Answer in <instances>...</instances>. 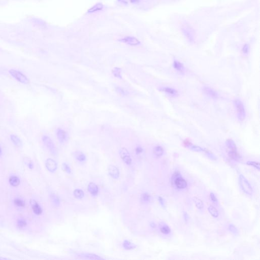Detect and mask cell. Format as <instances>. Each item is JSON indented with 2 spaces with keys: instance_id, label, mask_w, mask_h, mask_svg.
I'll list each match as a JSON object with an SVG mask.
<instances>
[{
  "instance_id": "cell-1",
  "label": "cell",
  "mask_w": 260,
  "mask_h": 260,
  "mask_svg": "<svg viewBox=\"0 0 260 260\" xmlns=\"http://www.w3.org/2000/svg\"><path fill=\"white\" fill-rule=\"evenodd\" d=\"M234 104L236 110L238 119L240 121H243L246 117V112L243 103L239 99L236 98L234 101Z\"/></svg>"
},
{
  "instance_id": "cell-2",
  "label": "cell",
  "mask_w": 260,
  "mask_h": 260,
  "mask_svg": "<svg viewBox=\"0 0 260 260\" xmlns=\"http://www.w3.org/2000/svg\"><path fill=\"white\" fill-rule=\"evenodd\" d=\"M239 183L240 186L243 192L249 195H252L253 189L247 178L242 174H240L239 177Z\"/></svg>"
},
{
  "instance_id": "cell-3",
  "label": "cell",
  "mask_w": 260,
  "mask_h": 260,
  "mask_svg": "<svg viewBox=\"0 0 260 260\" xmlns=\"http://www.w3.org/2000/svg\"><path fill=\"white\" fill-rule=\"evenodd\" d=\"M9 73L13 77L21 83L27 85L29 83V80L27 76L20 71L14 69H11L9 71Z\"/></svg>"
},
{
  "instance_id": "cell-4",
  "label": "cell",
  "mask_w": 260,
  "mask_h": 260,
  "mask_svg": "<svg viewBox=\"0 0 260 260\" xmlns=\"http://www.w3.org/2000/svg\"><path fill=\"white\" fill-rule=\"evenodd\" d=\"M42 141L43 142L44 145L48 148L49 151H50V153H51L53 155H57V149L50 137L46 135L43 136L42 137Z\"/></svg>"
},
{
  "instance_id": "cell-5",
  "label": "cell",
  "mask_w": 260,
  "mask_h": 260,
  "mask_svg": "<svg viewBox=\"0 0 260 260\" xmlns=\"http://www.w3.org/2000/svg\"><path fill=\"white\" fill-rule=\"evenodd\" d=\"M174 185L179 189H184L187 187V183L186 180L179 175L178 172H175L173 175Z\"/></svg>"
},
{
  "instance_id": "cell-6",
  "label": "cell",
  "mask_w": 260,
  "mask_h": 260,
  "mask_svg": "<svg viewBox=\"0 0 260 260\" xmlns=\"http://www.w3.org/2000/svg\"><path fill=\"white\" fill-rule=\"evenodd\" d=\"M119 155L127 165H131L132 163V159L130 156V153L126 148H121L119 151Z\"/></svg>"
},
{
  "instance_id": "cell-7",
  "label": "cell",
  "mask_w": 260,
  "mask_h": 260,
  "mask_svg": "<svg viewBox=\"0 0 260 260\" xmlns=\"http://www.w3.org/2000/svg\"><path fill=\"white\" fill-rule=\"evenodd\" d=\"M56 135L59 141L61 143H63L65 142L66 141L68 137L66 131L61 128H58L57 130Z\"/></svg>"
},
{
  "instance_id": "cell-8",
  "label": "cell",
  "mask_w": 260,
  "mask_h": 260,
  "mask_svg": "<svg viewBox=\"0 0 260 260\" xmlns=\"http://www.w3.org/2000/svg\"><path fill=\"white\" fill-rule=\"evenodd\" d=\"M30 205L31 206L33 211L35 215H41L42 213V208L38 202H37L34 199H31L30 201Z\"/></svg>"
},
{
  "instance_id": "cell-9",
  "label": "cell",
  "mask_w": 260,
  "mask_h": 260,
  "mask_svg": "<svg viewBox=\"0 0 260 260\" xmlns=\"http://www.w3.org/2000/svg\"><path fill=\"white\" fill-rule=\"evenodd\" d=\"M119 41L123 42L130 45L137 46L140 44V42L134 37H126L124 38L119 40Z\"/></svg>"
},
{
  "instance_id": "cell-10",
  "label": "cell",
  "mask_w": 260,
  "mask_h": 260,
  "mask_svg": "<svg viewBox=\"0 0 260 260\" xmlns=\"http://www.w3.org/2000/svg\"><path fill=\"white\" fill-rule=\"evenodd\" d=\"M45 166L46 168L50 172H55L57 169V165L56 162L54 160L49 158L46 161Z\"/></svg>"
},
{
  "instance_id": "cell-11",
  "label": "cell",
  "mask_w": 260,
  "mask_h": 260,
  "mask_svg": "<svg viewBox=\"0 0 260 260\" xmlns=\"http://www.w3.org/2000/svg\"><path fill=\"white\" fill-rule=\"evenodd\" d=\"M108 172L110 175L112 177V178L114 179H117L119 176V169H117V167L113 165H110L108 168Z\"/></svg>"
},
{
  "instance_id": "cell-12",
  "label": "cell",
  "mask_w": 260,
  "mask_h": 260,
  "mask_svg": "<svg viewBox=\"0 0 260 260\" xmlns=\"http://www.w3.org/2000/svg\"><path fill=\"white\" fill-rule=\"evenodd\" d=\"M203 91L206 95H207L208 96H209L212 98L217 99L219 97L217 92L210 87H205L203 89Z\"/></svg>"
},
{
  "instance_id": "cell-13",
  "label": "cell",
  "mask_w": 260,
  "mask_h": 260,
  "mask_svg": "<svg viewBox=\"0 0 260 260\" xmlns=\"http://www.w3.org/2000/svg\"><path fill=\"white\" fill-rule=\"evenodd\" d=\"M161 90L172 97H175L178 95V91L171 87H166Z\"/></svg>"
},
{
  "instance_id": "cell-14",
  "label": "cell",
  "mask_w": 260,
  "mask_h": 260,
  "mask_svg": "<svg viewBox=\"0 0 260 260\" xmlns=\"http://www.w3.org/2000/svg\"><path fill=\"white\" fill-rule=\"evenodd\" d=\"M9 182L11 186L16 187L20 185L21 180L19 177L16 176H11L9 178Z\"/></svg>"
},
{
  "instance_id": "cell-15",
  "label": "cell",
  "mask_w": 260,
  "mask_h": 260,
  "mask_svg": "<svg viewBox=\"0 0 260 260\" xmlns=\"http://www.w3.org/2000/svg\"><path fill=\"white\" fill-rule=\"evenodd\" d=\"M87 188L89 193L93 196H96L98 193V187L94 183H90L88 185Z\"/></svg>"
},
{
  "instance_id": "cell-16",
  "label": "cell",
  "mask_w": 260,
  "mask_h": 260,
  "mask_svg": "<svg viewBox=\"0 0 260 260\" xmlns=\"http://www.w3.org/2000/svg\"><path fill=\"white\" fill-rule=\"evenodd\" d=\"M228 155L231 159L236 161H239L241 159V156L238 153L237 151H229Z\"/></svg>"
},
{
  "instance_id": "cell-17",
  "label": "cell",
  "mask_w": 260,
  "mask_h": 260,
  "mask_svg": "<svg viewBox=\"0 0 260 260\" xmlns=\"http://www.w3.org/2000/svg\"><path fill=\"white\" fill-rule=\"evenodd\" d=\"M153 153L156 157H160L164 154V149L162 146H156L153 148Z\"/></svg>"
},
{
  "instance_id": "cell-18",
  "label": "cell",
  "mask_w": 260,
  "mask_h": 260,
  "mask_svg": "<svg viewBox=\"0 0 260 260\" xmlns=\"http://www.w3.org/2000/svg\"><path fill=\"white\" fill-rule=\"evenodd\" d=\"M226 146L230 151H237V146L235 142L232 139H227L226 141Z\"/></svg>"
},
{
  "instance_id": "cell-19",
  "label": "cell",
  "mask_w": 260,
  "mask_h": 260,
  "mask_svg": "<svg viewBox=\"0 0 260 260\" xmlns=\"http://www.w3.org/2000/svg\"><path fill=\"white\" fill-rule=\"evenodd\" d=\"M10 139L13 143L17 147H20L22 145V142L20 138L15 135H11L10 136Z\"/></svg>"
},
{
  "instance_id": "cell-20",
  "label": "cell",
  "mask_w": 260,
  "mask_h": 260,
  "mask_svg": "<svg viewBox=\"0 0 260 260\" xmlns=\"http://www.w3.org/2000/svg\"><path fill=\"white\" fill-rule=\"evenodd\" d=\"M14 205L19 208H23L25 206V201L19 197H17L14 200Z\"/></svg>"
},
{
  "instance_id": "cell-21",
  "label": "cell",
  "mask_w": 260,
  "mask_h": 260,
  "mask_svg": "<svg viewBox=\"0 0 260 260\" xmlns=\"http://www.w3.org/2000/svg\"><path fill=\"white\" fill-rule=\"evenodd\" d=\"M173 67L176 70H177L178 72L181 73H183L185 71V67L183 64L175 60L174 61Z\"/></svg>"
},
{
  "instance_id": "cell-22",
  "label": "cell",
  "mask_w": 260,
  "mask_h": 260,
  "mask_svg": "<svg viewBox=\"0 0 260 260\" xmlns=\"http://www.w3.org/2000/svg\"><path fill=\"white\" fill-rule=\"evenodd\" d=\"M103 8V5L101 3H98L94 5L93 7H91L88 10V13H94L95 12L98 11L102 10Z\"/></svg>"
},
{
  "instance_id": "cell-23",
  "label": "cell",
  "mask_w": 260,
  "mask_h": 260,
  "mask_svg": "<svg viewBox=\"0 0 260 260\" xmlns=\"http://www.w3.org/2000/svg\"><path fill=\"white\" fill-rule=\"evenodd\" d=\"M75 157L79 162H85L86 160V156L81 151H76L75 153Z\"/></svg>"
},
{
  "instance_id": "cell-24",
  "label": "cell",
  "mask_w": 260,
  "mask_h": 260,
  "mask_svg": "<svg viewBox=\"0 0 260 260\" xmlns=\"http://www.w3.org/2000/svg\"><path fill=\"white\" fill-rule=\"evenodd\" d=\"M112 73L114 77L119 78L120 79H122L121 69L119 68V67H115L112 70Z\"/></svg>"
},
{
  "instance_id": "cell-25",
  "label": "cell",
  "mask_w": 260,
  "mask_h": 260,
  "mask_svg": "<svg viewBox=\"0 0 260 260\" xmlns=\"http://www.w3.org/2000/svg\"><path fill=\"white\" fill-rule=\"evenodd\" d=\"M208 210L212 217H219V211H218V210H217V208L214 206H209V207L208 208Z\"/></svg>"
},
{
  "instance_id": "cell-26",
  "label": "cell",
  "mask_w": 260,
  "mask_h": 260,
  "mask_svg": "<svg viewBox=\"0 0 260 260\" xmlns=\"http://www.w3.org/2000/svg\"><path fill=\"white\" fill-rule=\"evenodd\" d=\"M123 245L124 249H127V250H131V249H135L136 247V245L134 244H133L127 240L123 241Z\"/></svg>"
},
{
  "instance_id": "cell-27",
  "label": "cell",
  "mask_w": 260,
  "mask_h": 260,
  "mask_svg": "<svg viewBox=\"0 0 260 260\" xmlns=\"http://www.w3.org/2000/svg\"><path fill=\"white\" fill-rule=\"evenodd\" d=\"M81 257H82L83 258H86V259H102V258H101L97 255H94V254H91V253H83L81 255Z\"/></svg>"
},
{
  "instance_id": "cell-28",
  "label": "cell",
  "mask_w": 260,
  "mask_h": 260,
  "mask_svg": "<svg viewBox=\"0 0 260 260\" xmlns=\"http://www.w3.org/2000/svg\"><path fill=\"white\" fill-rule=\"evenodd\" d=\"M194 201L197 207L199 209H202L204 207V203L201 199L197 197H195L194 198Z\"/></svg>"
},
{
  "instance_id": "cell-29",
  "label": "cell",
  "mask_w": 260,
  "mask_h": 260,
  "mask_svg": "<svg viewBox=\"0 0 260 260\" xmlns=\"http://www.w3.org/2000/svg\"><path fill=\"white\" fill-rule=\"evenodd\" d=\"M27 225V223L25 219H19L17 221V226L19 229L24 228Z\"/></svg>"
},
{
  "instance_id": "cell-30",
  "label": "cell",
  "mask_w": 260,
  "mask_h": 260,
  "mask_svg": "<svg viewBox=\"0 0 260 260\" xmlns=\"http://www.w3.org/2000/svg\"><path fill=\"white\" fill-rule=\"evenodd\" d=\"M151 195L148 193H143L141 196V200L144 203H147L151 201Z\"/></svg>"
},
{
  "instance_id": "cell-31",
  "label": "cell",
  "mask_w": 260,
  "mask_h": 260,
  "mask_svg": "<svg viewBox=\"0 0 260 260\" xmlns=\"http://www.w3.org/2000/svg\"><path fill=\"white\" fill-rule=\"evenodd\" d=\"M160 231L164 234H169V233H171V230L168 226L165 225L161 227Z\"/></svg>"
},
{
  "instance_id": "cell-32",
  "label": "cell",
  "mask_w": 260,
  "mask_h": 260,
  "mask_svg": "<svg viewBox=\"0 0 260 260\" xmlns=\"http://www.w3.org/2000/svg\"><path fill=\"white\" fill-rule=\"evenodd\" d=\"M74 195L77 198L81 199L84 196V193L81 189H75L74 192Z\"/></svg>"
},
{
  "instance_id": "cell-33",
  "label": "cell",
  "mask_w": 260,
  "mask_h": 260,
  "mask_svg": "<svg viewBox=\"0 0 260 260\" xmlns=\"http://www.w3.org/2000/svg\"><path fill=\"white\" fill-rule=\"evenodd\" d=\"M247 164L249 166L253 167L258 170H260V164L259 162H255V161H248L247 162Z\"/></svg>"
},
{
  "instance_id": "cell-34",
  "label": "cell",
  "mask_w": 260,
  "mask_h": 260,
  "mask_svg": "<svg viewBox=\"0 0 260 260\" xmlns=\"http://www.w3.org/2000/svg\"><path fill=\"white\" fill-rule=\"evenodd\" d=\"M24 163L27 165V167L30 169H32L34 168V164L32 161L30 160L29 158H28V157L24 158Z\"/></svg>"
},
{
  "instance_id": "cell-35",
  "label": "cell",
  "mask_w": 260,
  "mask_h": 260,
  "mask_svg": "<svg viewBox=\"0 0 260 260\" xmlns=\"http://www.w3.org/2000/svg\"><path fill=\"white\" fill-rule=\"evenodd\" d=\"M51 198L52 201H53V203L55 204V205H59V203H60V202H59V198H58V197H57L56 195H55V194L51 195Z\"/></svg>"
},
{
  "instance_id": "cell-36",
  "label": "cell",
  "mask_w": 260,
  "mask_h": 260,
  "mask_svg": "<svg viewBox=\"0 0 260 260\" xmlns=\"http://www.w3.org/2000/svg\"><path fill=\"white\" fill-rule=\"evenodd\" d=\"M229 230L231 232H232L233 234L236 235L238 233V230L237 228L235 227V226H234L232 224H230L228 227Z\"/></svg>"
},
{
  "instance_id": "cell-37",
  "label": "cell",
  "mask_w": 260,
  "mask_h": 260,
  "mask_svg": "<svg viewBox=\"0 0 260 260\" xmlns=\"http://www.w3.org/2000/svg\"><path fill=\"white\" fill-rule=\"evenodd\" d=\"M62 169L64 171L66 172L67 173L70 174L71 173V170L70 167H69L68 165L66 164V163H63L62 165Z\"/></svg>"
},
{
  "instance_id": "cell-38",
  "label": "cell",
  "mask_w": 260,
  "mask_h": 260,
  "mask_svg": "<svg viewBox=\"0 0 260 260\" xmlns=\"http://www.w3.org/2000/svg\"><path fill=\"white\" fill-rule=\"evenodd\" d=\"M249 44H245L242 48V53L244 55H247L249 53Z\"/></svg>"
},
{
  "instance_id": "cell-39",
  "label": "cell",
  "mask_w": 260,
  "mask_h": 260,
  "mask_svg": "<svg viewBox=\"0 0 260 260\" xmlns=\"http://www.w3.org/2000/svg\"><path fill=\"white\" fill-rule=\"evenodd\" d=\"M121 2L125 4H129V3H137L139 2V0H119Z\"/></svg>"
},
{
  "instance_id": "cell-40",
  "label": "cell",
  "mask_w": 260,
  "mask_h": 260,
  "mask_svg": "<svg viewBox=\"0 0 260 260\" xmlns=\"http://www.w3.org/2000/svg\"><path fill=\"white\" fill-rule=\"evenodd\" d=\"M117 91L119 94H122V95H127V94H128L127 91H126L125 89H122L121 87H117Z\"/></svg>"
},
{
  "instance_id": "cell-41",
  "label": "cell",
  "mask_w": 260,
  "mask_h": 260,
  "mask_svg": "<svg viewBox=\"0 0 260 260\" xmlns=\"http://www.w3.org/2000/svg\"><path fill=\"white\" fill-rule=\"evenodd\" d=\"M210 198L211 200L213 201V202H215V203L217 202V197H215V194H213V193H210Z\"/></svg>"
},
{
  "instance_id": "cell-42",
  "label": "cell",
  "mask_w": 260,
  "mask_h": 260,
  "mask_svg": "<svg viewBox=\"0 0 260 260\" xmlns=\"http://www.w3.org/2000/svg\"><path fill=\"white\" fill-rule=\"evenodd\" d=\"M136 153H137V155H139L140 153H141L143 151V149L140 146H138L137 147H136Z\"/></svg>"
},
{
  "instance_id": "cell-43",
  "label": "cell",
  "mask_w": 260,
  "mask_h": 260,
  "mask_svg": "<svg viewBox=\"0 0 260 260\" xmlns=\"http://www.w3.org/2000/svg\"><path fill=\"white\" fill-rule=\"evenodd\" d=\"M159 202H160V204L162 205V206L164 207L165 203L164 200V199L162 198V197H159Z\"/></svg>"
},
{
  "instance_id": "cell-44",
  "label": "cell",
  "mask_w": 260,
  "mask_h": 260,
  "mask_svg": "<svg viewBox=\"0 0 260 260\" xmlns=\"http://www.w3.org/2000/svg\"><path fill=\"white\" fill-rule=\"evenodd\" d=\"M184 215L183 217H184L185 220V221H187L188 219H189V216H188V215H187V213L184 212V215Z\"/></svg>"
},
{
  "instance_id": "cell-45",
  "label": "cell",
  "mask_w": 260,
  "mask_h": 260,
  "mask_svg": "<svg viewBox=\"0 0 260 260\" xmlns=\"http://www.w3.org/2000/svg\"><path fill=\"white\" fill-rule=\"evenodd\" d=\"M151 227H152L153 228H155V227H156V225L154 223H151Z\"/></svg>"
},
{
  "instance_id": "cell-46",
  "label": "cell",
  "mask_w": 260,
  "mask_h": 260,
  "mask_svg": "<svg viewBox=\"0 0 260 260\" xmlns=\"http://www.w3.org/2000/svg\"><path fill=\"white\" fill-rule=\"evenodd\" d=\"M2 155V149L0 145V157Z\"/></svg>"
},
{
  "instance_id": "cell-47",
  "label": "cell",
  "mask_w": 260,
  "mask_h": 260,
  "mask_svg": "<svg viewBox=\"0 0 260 260\" xmlns=\"http://www.w3.org/2000/svg\"><path fill=\"white\" fill-rule=\"evenodd\" d=\"M0 259H5V258H0Z\"/></svg>"
}]
</instances>
